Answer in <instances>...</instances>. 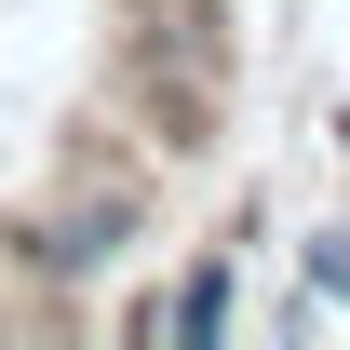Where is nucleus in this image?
Returning <instances> with one entry per match:
<instances>
[{
	"label": "nucleus",
	"mask_w": 350,
	"mask_h": 350,
	"mask_svg": "<svg viewBox=\"0 0 350 350\" xmlns=\"http://www.w3.org/2000/svg\"><path fill=\"white\" fill-rule=\"evenodd\" d=\"M122 243H135V202H122V189H108V202H68V216H41V229H27V256H41L54 283H81V269H108Z\"/></svg>",
	"instance_id": "nucleus-1"
},
{
	"label": "nucleus",
	"mask_w": 350,
	"mask_h": 350,
	"mask_svg": "<svg viewBox=\"0 0 350 350\" xmlns=\"http://www.w3.org/2000/svg\"><path fill=\"white\" fill-rule=\"evenodd\" d=\"M229 297H243V283H229V256H202V269H189L162 310H148V323H162L175 350H216V337H229Z\"/></svg>",
	"instance_id": "nucleus-2"
},
{
	"label": "nucleus",
	"mask_w": 350,
	"mask_h": 350,
	"mask_svg": "<svg viewBox=\"0 0 350 350\" xmlns=\"http://www.w3.org/2000/svg\"><path fill=\"white\" fill-rule=\"evenodd\" d=\"M310 297H350V229H323V243H310Z\"/></svg>",
	"instance_id": "nucleus-3"
}]
</instances>
